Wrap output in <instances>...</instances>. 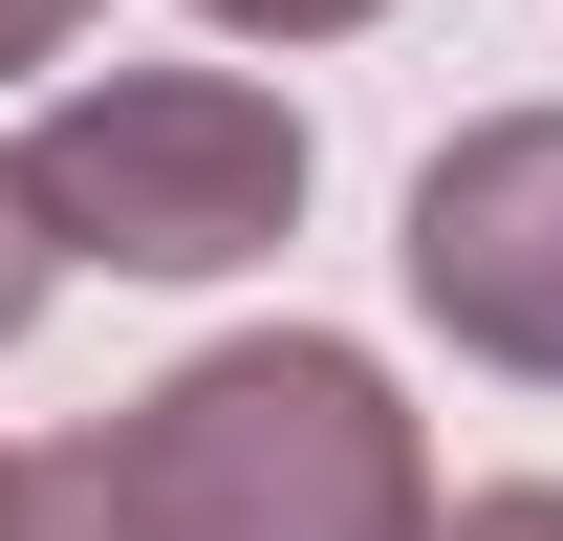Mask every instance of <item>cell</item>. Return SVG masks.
I'll return each instance as SVG.
<instances>
[{"label": "cell", "mask_w": 563, "mask_h": 541, "mask_svg": "<svg viewBox=\"0 0 563 541\" xmlns=\"http://www.w3.org/2000/svg\"><path fill=\"white\" fill-rule=\"evenodd\" d=\"M109 476H131L152 541H433V455L390 368L325 325H261V346H196L174 390L109 411Z\"/></svg>", "instance_id": "cell-1"}, {"label": "cell", "mask_w": 563, "mask_h": 541, "mask_svg": "<svg viewBox=\"0 0 563 541\" xmlns=\"http://www.w3.org/2000/svg\"><path fill=\"white\" fill-rule=\"evenodd\" d=\"M22 152H44L66 261H109V281H239L303 217V109L239 66H87Z\"/></svg>", "instance_id": "cell-2"}, {"label": "cell", "mask_w": 563, "mask_h": 541, "mask_svg": "<svg viewBox=\"0 0 563 541\" xmlns=\"http://www.w3.org/2000/svg\"><path fill=\"white\" fill-rule=\"evenodd\" d=\"M412 303L477 368L563 390V109H477V131L412 174Z\"/></svg>", "instance_id": "cell-3"}, {"label": "cell", "mask_w": 563, "mask_h": 541, "mask_svg": "<svg viewBox=\"0 0 563 541\" xmlns=\"http://www.w3.org/2000/svg\"><path fill=\"white\" fill-rule=\"evenodd\" d=\"M0 541H152V520H131V476H109V433H66V455L0 476Z\"/></svg>", "instance_id": "cell-4"}, {"label": "cell", "mask_w": 563, "mask_h": 541, "mask_svg": "<svg viewBox=\"0 0 563 541\" xmlns=\"http://www.w3.org/2000/svg\"><path fill=\"white\" fill-rule=\"evenodd\" d=\"M44 281H66V217H44V152H0V346L44 325Z\"/></svg>", "instance_id": "cell-5"}, {"label": "cell", "mask_w": 563, "mask_h": 541, "mask_svg": "<svg viewBox=\"0 0 563 541\" xmlns=\"http://www.w3.org/2000/svg\"><path fill=\"white\" fill-rule=\"evenodd\" d=\"M196 22H239V44H347V22H390V0H196Z\"/></svg>", "instance_id": "cell-6"}, {"label": "cell", "mask_w": 563, "mask_h": 541, "mask_svg": "<svg viewBox=\"0 0 563 541\" xmlns=\"http://www.w3.org/2000/svg\"><path fill=\"white\" fill-rule=\"evenodd\" d=\"M433 541H563V476H498V498H455Z\"/></svg>", "instance_id": "cell-7"}, {"label": "cell", "mask_w": 563, "mask_h": 541, "mask_svg": "<svg viewBox=\"0 0 563 541\" xmlns=\"http://www.w3.org/2000/svg\"><path fill=\"white\" fill-rule=\"evenodd\" d=\"M66 44H87V0H0V87H22V66H66Z\"/></svg>", "instance_id": "cell-8"}, {"label": "cell", "mask_w": 563, "mask_h": 541, "mask_svg": "<svg viewBox=\"0 0 563 541\" xmlns=\"http://www.w3.org/2000/svg\"><path fill=\"white\" fill-rule=\"evenodd\" d=\"M0 476H22V455H0Z\"/></svg>", "instance_id": "cell-9"}]
</instances>
